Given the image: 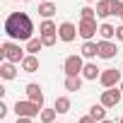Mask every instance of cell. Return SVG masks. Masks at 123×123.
I'll return each mask as SVG.
<instances>
[{"label": "cell", "mask_w": 123, "mask_h": 123, "mask_svg": "<svg viewBox=\"0 0 123 123\" xmlns=\"http://www.w3.org/2000/svg\"><path fill=\"white\" fill-rule=\"evenodd\" d=\"M5 34L12 41H31L34 36V22L27 12H12L5 19Z\"/></svg>", "instance_id": "obj_1"}, {"label": "cell", "mask_w": 123, "mask_h": 123, "mask_svg": "<svg viewBox=\"0 0 123 123\" xmlns=\"http://www.w3.org/2000/svg\"><path fill=\"white\" fill-rule=\"evenodd\" d=\"M0 55H3V60H7V63H22L27 58L24 48H19V43H15V41H5L0 46Z\"/></svg>", "instance_id": "obj_2"}, {"label": "cell", "mask_w": 123, "mask_h": 123, "mask_svg": "<svg viewBox=\"0 0 123 123\" xmlns=\"http://www.w3.org/2000/svg\"><path fill=\"white\" fill-rule=\"evenodd\" d=\"M63 70H65V77H80L82 70H85L82 55H68L65 63H63Z\"/></svg>", "instance_id": "obj_3"}, {"label": "cell", "mask_w": 123, "mask_h": 123, "mask_svg": "<svg viewBox=\"0 0 123 123\" xmlns=\"http://www.w3.org/2000/svg\"><path fill=\"white\" fill-rule=\"evenodd\" d=\"M39 34H41L43 46H53V43H55V39H58V27H55L51 19H43V22H41V27H39Z\"/></svg>", "instance_id": "obj_4"}, {"label": "cell", "mask_w": 123, "mask_h": 123, "mask_svg": "<svg viewBox=\"0 0 123 123\" xmlns=\"http://www.w3.org/2000/svg\"><path fill=\"white\" fill-rule=\"evenodd\" d=\"M15 111H17V116H24V118H34V116H41V106L39 104H34V101H17L15 104Z\"/></svg>", "instance_id": "obj_5"}, {"label": "cell", "mask_w": 123, "mask_h": 123, "mask_svg": "<svg viewBox=\"0 0 123 123\" xmlns=\"http://www.w3.org/2000/svg\"><path fill=\"white\" fill-rule=\"evenodd\" d=\"M99 31V27H97V19H80V24H77V34L85 39V41H92V36Z\"/></svg>", "instance_id": "obj_6"}, {"label": "cell", "mask_w": 123, "mask_h": 123, "mask_svg": "<svg viewBox=\"0 0 123 123\" xmlns=\"http://www.w3.org/2000/svg\"><path fill=\"white\" fill-rule=\"evenodd\" d=\"M121 70H116V68H109V70H104L101 73V77H99V82L106 87V89H111V87H116V85H121Z\"/></svg>", "instance_id": "obj_7"}, {"label": "cell", "mask_w": 123, "mask_h": 123, "mask_svg": "<svg viewBox=\"0 0 123 123\" xmlns=\"http://www.w3.org/2000/svg\"><path fill=\"white\" fill-rule=\"evenodd\" d=\"M123 99V94H121V89H116V87H111V89H104V94H101V101L99 104H104L106 109H113L118 101Z\"/></svg>", "instance_id": "obj_8"}, {"label": "cell", "mask_w": 123, "mask_h": 123, "mask_svg": "<svg viewBox=\"0 0 123 123\" xmlns=\"http://www.w3.org/2000/svg\"><path fill=\"white\" fill-rule=\"evenodd\" d=\"M75 36H77V27H75L73 22H63V24L58 27V39H60V41L70 43V41H75Z\"/></svg>", "instance_id": "obj_9"}, {"label": "cell", "mask_w": 123, "mask_h": 123, "mask_svg": "<svg viewBox=\"0 0 123 123\" xmlns=\"http://www.w3.org/2000/svg\"><path fill=\"white\" fill-rule=\"evenodd\" d=\"M24 92H27V99H29V101H34V104L43 106V92H41V85H36V82H29Z\"/></svg>", "instance_id": "obj_10"}, {"label": "cell", "mask_w": 123, "mask_h": 123, "mask_svg": "<svg viewBox=\"0 0 123 123\" xmlns=\"http://www.w3.org/2000/svg\"><path fill=\"white\" fill-rule=\"evenodd\" d=\"M97 43H99V58H104V60H111L118 53V46L113 41H97Z\"/></svg>", "instance_id": "obj_11"}, {"label": "cell", "mask_w": 123, "mask_h": 123, "mask_svg": "<svg viewBox=\"0 0 123 123\" xmlns=\"http://www.w3.org/2000/svg\"><path fill=\"white\" fill-rule=\"evenodd\" d=\"M80 51H82V53H80L82 58H94V55H99V43H94V41H85Z\"/></svg>", "instance_id": "obj_12"}, {"label": "cell", "mask_w": 123, "mask_h": 123, "mask_svg": "<svg viewBox=\"0 0 123 123\" xmlns=\"http://www.w3.org/2000/svg\"><path fill=\"white\" fill-rule=\"evenodd\" d=\"M0 77H3V80H15V77H17L15 63H7V60H5V63L0 65Z\"/></svg>", "instance_id": "obj_13"}, {"label": "cell", "mask_w": 123, "mask_h": 123, "mask_svg": "<svg viewBox=\"0 0 123 123\" xmlns=\"http://www.w3.org/2000/svg\"><path fill=\"white\" fill-rule=\"evenodd\" d=\"M36 12H39L43 19H51L58 10H55V5H53V3H39V10H36Z\"/></svg>", "instance_id": "obj_14"}, {"label": "cell", "mask_w": 123, "mask_h": 123, "mask_svg": "<svg viewBox=\"0 0 123 123\" xmlns=\"http://www.w3.org/2000/svg\"><path fill=\"white\" fill-rule=\"evenodd\" d=\"M99 36H101V41H111V39L116 36V27L109 24V22H104V24L99 27Z\"/></svg>", "instance_id": "obj_15"}, {"label": "cell", "mask_w": 123, "mask_h": 123, "mask_svg": "<svg viewBox=\"0 0 123 123\" xmlns=\"http://www.w3.org/2000/svg\"><path fill=\"white\" fill-rule=\"evenodd\" d=\"M89 116L97 121V123H101V121H106V106L104 104H94L92 109H89Z\"/></svg>", "instance_id": "obj_16"}, {"label": "cell", "mask_w": 123, "mask_h": 123, "mask_svg": "<svg viewBox=\"0 0 123 123\" xmlns=\"http://www.w3.org/2000/svg\"><path fill=\"white\" fill-rule=\"evenodd\" d=\"M22 70H24V73H36V70H39V58H36V55H27V58L22 60Z\"/></svg>", "instance_id": "obj_17"}, {"label": "cell", "mask_w": 123, "mask_h": 123, "mask_svg": "<svg viewBox=\"0 0 123 123\" xmlns=\"http://www.w3.org/2000/svg\"><path fill=\"white\" fill-rule=\"evenodd\" d=\"M82 77H85V80H97V77H101V73H99L97 63H87V65H85V70H82Z\"/></svg>", "instance_id": "obj_18"}, {"label": "cell", "mask_w": 123, "mask_h": 123, "mask_svg": "<svg viewBox=\"0 0 123 123\" xmlns=\"http://www.w3.org/2000/svg\"><path fill=\"white\" fill-rule=\"evenodd\" d=\"M109 15H111V0H99L97 3V17L106 19Z\"/></svg>", "instance_id": "obj_19"}, {"label": "cell", "mask_w": 123, "mask_h": 123, "mask_svg": "<svg viewBox=\"0 0 123 123\" xmlns=\"http://www.w3.org/2000/svg\"><path fill=\"white\" fill-rule=\"evenodd\" d=\"M82 80L85 77H65V89L68 92H80L82 89Z\"/></svg>", "instance_id": "obj_20"}, {"label": "cell", "mask_w": 123, "mask_h": 123, "mask_svg": "<svg viewBox=\"0 0 123 123\" xmlns=\"http://www.w3.org/2000/svg\"><path fill=\"white\" fill-rule=\"evenodd\" d=\"M53 109H55L58 113H68V111H70V99H68V97H58L55 104H53Z\"/></svg>", "instance_id": "obj_21"}, {"label": "cell", "mask_w": 123, "mask_h": 123, "mask_svg": "<svg viewBox=\"0 0 123 123\" xmlns=\"http://www.w3.org/2000/svg\"><path fill=\"white\" fill-rule=\"evenodd\" d=\"M41 48H43V41H41V39H31V41H27V53H29V55H36Z\"/></svg>", "instance_id": "obj_22"}, {"label": "cell", "mask_w": 123, "mask_h": 123, "mask_svg": "<svg viewBox=\"0 0 123 123\" xmlns=\"http://www.w3.org/2000/svg\"><path fill=\"white\" fill-rule=\"evenodd\" d=\"M55 113H58L55 109H43L39 118H41V123H55Z\"/></svg>", "instance_id": "obj_23"}, {"label": "cell", "mask_w": 123, "mask_h": 123, "mask_svg": "<svg viewBox=\"0 0 123 123\" xmlns=\"http://www.w3.org/2000/svg\"><path fill=\"white\" fill-rule=\"evenodd\" d=\"M111 15L123 17V3H121V0H111Z\"/></svg>", "instance_id": "obj_24"}, {"label": "cell", "mask_w": 123, "mask_h": 123, "mask_svg": "<svg viewBox=\"0 0 123 123\" xmlns=\"http://www.w3.org/2000/svg\"><path fill=\"white\" fill-rule=\"evenodd\" d=\"M94 15H97V10H92L89 5H85V7L80 10V17H82V19H94Z\"/></svg>", "instance_id": "obj_25"}, {"label": "cell", "mask_w": 123, "mask_h": 123, "mask_svg": "<svg viewBox=\"0 0 123 123\" xmlns=\"http://www.w3.org/2000/svg\"><path fill=\"white\" fill-rule=\"evenodd\" d=\"M7 111H10V109H7V104H5V101H0V118H5V116H7Z\"/></svg>", "instance_id": "obj_26"}, {"label": "cell", "mask_w": 123, "mask_h": 123, "mask_svg": "<svg viewBox=\"0 0 123 123\" xmlns=\"http://www.w3.org/2000/svg\"><path fill=\"white\" fill-rule=\"evenodd\" d=\"M116 41H123V24L116 27Z\"/></svg>", "instance_id": "obj_27"}, {"label": "cell", "mask_w": 123, "mask_h": 123, "mask_svg": "<svg viewBox=\"0 0 123 123\" xmlns=\"http://www.w3.org/2000/svg\"><path fill=\"white\" fill-rule=\"evenodd\" d=\"M80 123H97V121H94L92 116H82V118H80Z\"/></svg>", "instance_id": "obj_28"}, {"label": "cell", "mask_w": 123, "mask_h": 123, "mask_svg": "<svg viewBox=\"0 0 123 123\" xmlns=\"http://www.w3.org/2000/svg\"><path fill=\"white\" fill-rule=\"evenodd\" d=\"M17 123H31V118H24V116H17Z\"/></svg>", "instance_id": "obj_29"}, {"label": "cell", "mask_w": 123, "mask_h": 123, "mask_svg": "<svg viewBox=\"0 0 123 123\" xmlns=\"http://www.w3.org/2000/svg\"><path fill=\"white\" fill-rule=\"evenodd\" d=\"M101 123H113V121H109V118H106V121H101Z\"/></svg>", "instance_id": "obj_30"}, {"label": "cell", "mask_w": 123, "mask_h": 123, "mask_svg": "<svg viewBox=\"0 0 123 123\" xmlns=\"http://www.w3.org/2000/svg\"><path fill=\"white\" fill-rule=\"evenodd\" d=\"M39 3H51V0H39Z\"/></svg>", "instance_id": "obj_31"}, {"label": "cell", "mask_w": 123, "mask_h": 123, "mask_svg": "<svg viewBox=\"0 0 123 123\" xmlns=\"http://www.w3.org/2000/svg\"><path fill=\"white\" fill-rule=\"evenodd\" d=\"M87 3H99V0H87Z\"/></svg>", "instance_id": "obj_32"}, {"label": "cell", "mask_w": 123, "mask_h": 123, "mask_svg": "<svg viewBox=\"0 0 123 123\" xmlns=\"http://www.w3.org/2000/svg\"><path fill=\"white\" fill-rule=\"evenodd\" d=\"M121 94H123V82H121Z\"/></svg>", "instance_id": "obj_33"}, {"label": "cell", "mask_w": 123, "mask_h": 123, "mask_svg": "<svg viewBox=\"0 0 123 123\" xmlns=\"http://www.w3.org/2000/svg\"><path fill=\"white\" fill-rule=\"evenodd\" d=\"M121 73H123V63H121Z\"/></svg>", "instance_id": "obj_34"}, {"label": "cell", "mask_w": 123, "mask_h": 123, "mask_svg": "<svg viewBox=\"0 0 123 123\" xmlns=\"http://www.w3.org/2000/svg\"><path fill=\"white\" fill-rule=\"evenodd\" d=\"M118 123H123V118H121V121H118Z\"/></svg>", "instance_id": "obj_35"}, {"label": "cell", "mask_w": 123, "mask_h": 123, "mask_svg": "<svg viewBox=\"0 0 123 123\" xmlns=\"http://www.w3.org/2000/svg\"><path fill=\"white\" fill-rule=\"evenodd\" d=\"M22 3H27V0H22Z\"/></svg>", "instance_id": "obj_36"}, {"label": "cell", "mask_w": 123, "mask_h": 123, "mask_svg": "<svg viewBox=\"0 0 123 123\" xmlns=\"http://www.w3.org/2000/svg\"><path fill=\"white\" fill-rule=\"evenodd\" d=\"M121 19H123V17H121Z\"/></svg>", "instance_id": "obj_37"}]
</instances>
